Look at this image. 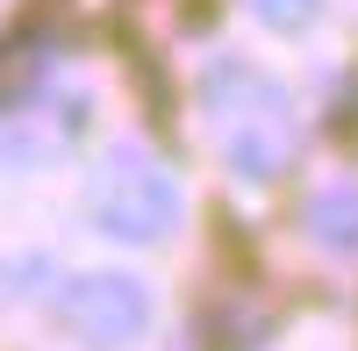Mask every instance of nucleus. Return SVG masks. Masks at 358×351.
Wrapping results in <instances>:
<instances>
[{"instance_id": "nucleus-1", "label": "nucleus", "mask_w": 358, "mask_h": 351, "mask_svg": "<svg viewBox=\"0 0 358 351\" xmlns=\"http://www.w3.org/2000/svg\"><path fill=\"white\" fill-rule=\"evenodd\" d=\"M208 136H215V151L236 180H273V172L294 165L301 122H294V101L265 72L222 65L208 79Z\"/></svg>"}, {"instance_id": "nucleus-2", "label": "nucleus", "mask_w": 358, "mask_h": 351, "mask_svg": "<svg viewBox=\"0 0 358 351\" xmlns=\"http://www.w3.org/2000/svg\"><path fill=\"white\" fill-rule=\"evenodd\" d=\"M179 215H187L179 180L165 165H151L136 143H115L108 165L94 172V222L122 244H158V237L179 229Z\"/></svg>"}, {"instance_id": "nucleus-3", "label": "nucleus", "mask_w": 358, "mask_h": 351, "mask_svg": "<svg viewBox=\"0 0 358 351\" xmlns=\"http://www.w3.org/2000/svg\"><path fill=\"white\" fill-rule=\"evenodd\" d=\"M65 323L86 344L122 351V344L143 337V323H151V294H143L129 273H86V280L65 287Z\"/></svg>"}, {"instance_id": "nucleus-4", "label": "nucleus", "mask_w": 358, "mask_h": 351, "mask_svg": "<svg viewBox=\"0 0 358 351\" xmlns=\"http://www.w3.org/2000/svg\"><path fill=\"white\" fill-rule=\"evenodd\" d=\"M308 237L322 251H337V258H358V187H322L308 201Z\"/></svg>"}, {"instance_id": "nucleus-5", "label": "nucleus", "mask_w": 358, "mask_h": 351, "mask_svg": "<svg viewBox=\"0 0 358 351\" xmlns=\"http://www.w3.org/2000/svg\"><path fill=\"white\" fill-rule=\"evenodd\" d=\"M244 8H251L258 22H273V29H294V22L315 15V0H244Z\"/></svg>"}]
</instances>
